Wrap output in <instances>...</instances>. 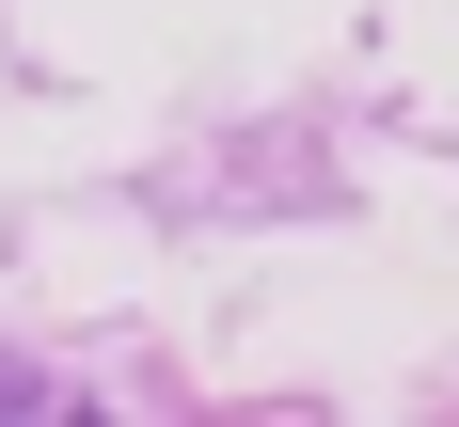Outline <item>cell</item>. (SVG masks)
<instances>
[{
	"mask_svg": "<svg viewBox=\"0 0 459 427\" xmlns=\"http://www.w3.org/2000/svg\"><path fill=\"white\" fill-rule=\"evenodd\" d=\"M0 412H48V380H32V364H0Z\"/></svg>",
	"mask_w": 459,
	"mask_h": 427,
	"instance_id": "6da1fadb",
	"label": "cell"
}]
</instances>
